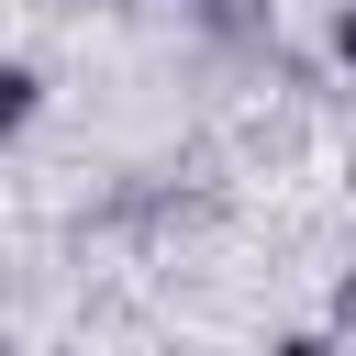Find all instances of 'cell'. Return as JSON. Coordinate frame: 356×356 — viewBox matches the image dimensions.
I'll use <instances>...</instances> for the list:
<instances>
[{
	"instance_id": "7a4b0ae2",
	"label": "cell",
	"mask_w": 356,
	"mask_h": 356,
	"mask_svg": "<svg viewBox=\"0 0 356 356\" xmlns=\"http://www.w3.org/2000/svg\"><path fill=\"white\" fill-rule=\"evenodd\" d=\"M334 56H345V67H356V0H345V11H334Z\"/></svg>"
},
{
	"instance_id": "6da1fadb",
	"label": "cell",
	"mask_w": 356,
	"mask_h": 356,
	"mask_svg": "<svg viewBox=\"0 0 356 356\" xmlns=\"http://www.w3.org/2000/svg\"><path fill=\"white\" fill-rule=\"evenodd\" d=\"M278 356H345L334 334H278Z\"/></svg>"
}]
</instances>
